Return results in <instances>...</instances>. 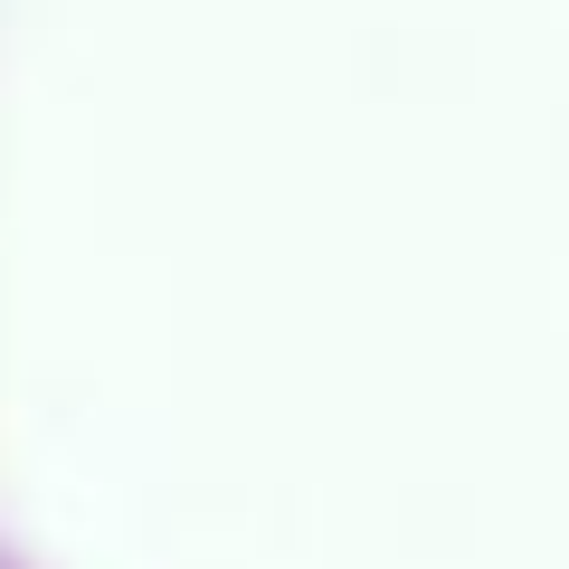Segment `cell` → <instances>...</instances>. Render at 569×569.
<instances>
[{"label":"cell","mask_w":569,"mask_h":569,"mask_svg":"<svg viewBox=\"0 0 569 569\" xmlns=\"http://www.w3.org/2000/svg\"><path fill=\"white\" fill-rule=\"evenodd\" d=\"M0 569H20V560H10V550H0Z\"/></svg>","instance_id":"obj_1"}]
</instances>
